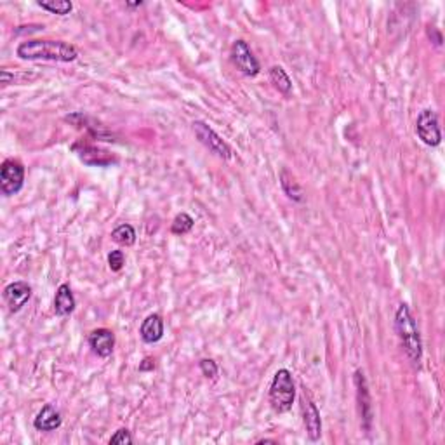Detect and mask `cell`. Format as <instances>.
Instances as JSON below:
<instances>
[{
	"label": "cell",
	"instance_id": "22",
	"mask_svg": "<svg viewBox=\"0 0 445 445\" xmlns=\"http://www.w3.org/2000/svg\"><path fill=\"white\" fill-rule=\"evenodd\" d=\"M129 445L133 444V437H130L129 430L126 428H120L119 431H115V435L110 438V445Z\"/></svg>",
	"mask_w": 445,
	"mask_h": 445
},
{
	"label": "cell",
	"instance_id": "5",
	"mask_svg": "<svg viewBox=\"0 0 445 445\" xmlns=\"http://www.w3.org/2000/svg\"><path fill=\"white\" fill-rule=\"evenodd\" d=\"M25 183V167L19 160L8 159L0 167V190L5 197H12L21 192Z\"/></svg>",
	"mask_w": 445,
	"mask_h": 445
},
{
	"label": "cell",
	"instance_id": "12",
	"mask_svg": "<svg viewBox=\"0 0 445 445\" xmlns=\"http://www.w3.org/2000/svg\"><path fill=\"white\" fill-rule=\"evenodd\" d=\"M89 346L98 356H110L115 348V336L110 329H96L89 334Z\"/></svg>",
	"mask_w": 445,
	"mask_h": 445
},
{
	"label": "cell",
	"instance_id": "6",
	"mask_svg": "<svg viewBox=\"0 0 445 445\" xmlns=\"http://www.w3.org/2000/svg\"><path fill=\"white\" fill-rule=\"evenodd\" d=\"M415 133L420 136L421 141L426 146H438L442 141L440 124L438 117L433 110H423L415 120Z\"/></svg>",
	"mask_w": 445,
	"mask_h": 445
},
{
	"label": "cell",
	"instance_id": "19",
	"mask_svg": "<svg viewBox=\"0 0 445 445\" xmlns=\"http://www.w3.org/2000/svg\"><path fill=\"white\" fill-rule=\"evenodd\" d=\"M37 4H38V8L45 9V11L52 12V14H58V16L70 14L71 9H73V4H71V2H68V0H38Z\"/></svg>",
	"mask_w": 445,
	"mask_h": 445
},
{
	"label": "cell",
	"instance_id": "10",
	"mask_svg": "<svg viewBox=\"0 0 445 445\" xmlns=\"http://www.w3.org/2000/svg\"><path fill=\"white\" fill-rule=\"evenodd\" d=\"M73 150L77 152L78 159L82 160L87 166H98V167H106L111 166V163H115L117 159L113 155H110L104 150L96 148V146L91 145H84V143H77L73 145Z\"/></svg>",
	"mask_w": 445,
	"mask_h": 445
},
{
	"label": "cell",
	"instance_id": "16",
	"mask_svg": "<svg viewBox=\"0 0 445 445\" xmlns=\"http://www.w3.org/2000/svg\"><path fill=\"white\" fill-rule=\"evenodd\" d=\"M270 80L277 87L278 93H282L284 96H289L290 91H293V80H290V77L282 67L270 68Z\"/></svg>",
	"mask_w": 445,
	"mask_h": 445
},
{
	"label": "cell",
	"instance_id": "11",
	"mask_svg": "<svg viewBox=\"0 0 445 445\" xmlns=\"http://www.w3.org/2000/svg\"><path fill=\"white\" fill-rule=\"evenodd\" d=\"M355 386H356V397H358L360 404V415L364 421L365 430H371V421H372V407H371V397H369L367 381L362 371L355 372Z\"/></svg>",
	"mask_w": 445,
	"mask_h": 445
},
{
	"label": "cell",
	"instance_id": "21",
	"mask_svg": "<svg viewBox=\"0 0 445 445\" xmlns=\"http://www.w3.org/2000/svg\"><path fill=\"white\" fill-rule=\"evenodd\" d=\"M126 264V256H124L122 251H111L108 254V266H110L111 271H120Z\"/></svg>",
	"mask_w": 445,
	"mask_h": 445
},
{
	"label": "cell",
	"instance_id": "18",
	"mask_svg": "<svg viewBox=\"0 0 445 445\" xmlns=\"http://www.w3.org/2000/svg\"><path fill=\"white\" fill-rule=\"evenodd\" d=\"M111 238L117 244L130 247V245L136 244V230L126 223V225H120V227H117L115 230L111 231Z\"/></svg>",
	"mask_w": 445,
	"mask_h": 445
},
{
	"label": "cell",
	"instance_id": "23",
	"mask_svg": "<svg viewBox=\"0 0 445 445\" xmlns=\"http://www.w3.org/2000/svg\"><path fill=\"white\" fill-rule=\"evenodd\" d=\"M201 371L205 378L214 379L216 376H218V364H216L214 360L204 358V360H201Z\"/></svg>",
	"mask_w": 445,
	"mask_h": 445
},
{
	"label": "cell",
	"instance_id": "1",
	"mask_svg": "<svg viewBox=\"0 0 445 445\" xmlns=\"http://www.w3.org/2000/svg\"><path fill=\"white\" fill-rule=\"evenodd\" d=\"M21 60L28 61H54V63H71L78 58L75 45L63 41H26L16 49Z\"/></svg>",
	"mask_w": 445,
	"mask_h": 445
},
{
	"label": "cell",
	"instance_id": "7",
	"mask_svg": "<svg viewBox=\"0 0 445 445\" xmlns=\"http://www.w3.org/2000/svg\"><path fill=\"white\" fill-rule=\"evenodd\" d=\"M230 56L235 67H237L245 77H256V75L260 73L261 70L260 61L256 60V56L253 54V51L249 49L247 42L244 41L233 42Z\"/></svg>",
	"mask_w": 445,
	"mask_h": 445
},
{
	"label": "cell",
	"instance_id": "9",
	"mask_svg": "<svg viewBox=\"0 0 445 445\" xmlns=\"http://www.w3.org/2000/svg\"><path fill=\"white\" fill-rule=\"evenodd\" d=\"M32 297V287L26 282H12L4 289V299L9 306V312L18 313Z\"/></svg>",
	"mask_w": 445,
	"mask_h": 445
},
{
	"label": "cell",
	"instance_id": "2",
	"mask_svg": "<svg viewBox=\"0 0 445 445\" xmlns=\"http://www.w3.org/2000/svg\"><path fill=\"white\" fill-rule=\"evenodd\" d=\"M395 329H397L402 350L405 352L409 362L414 367H420L421 360H423V341H421L420 329L415 326L414 317L405 303H402L395 313Z\"/></svg>",
	"mask_w": 445,
	"mask_h": 445
},
{
	"label": "cell",
	"instance_id": "13",
	"mask_svg": "<svg viewBox=\"0 0 445 445\" xmlns=\"http://www.w3.org/2000/svg\"><path fill=\"white\" fill-rule=\"evenodd\" d=\"M139 336L145 343L153 345L159 343L163 338V320L159 313H152L143 320L141 327H139Z\"/></svg>",
	"mask_w": 445,
	"mask_h": 445
},
{
	"label": "cell",
	"instance_id": "15",
	"mask_svg": "<svg viewBox=\"0 0 445 445\" xmlns=\"http://www.w3.org/2000/svg\"><path fill=\"white\" fill-rule=\"evenodd\" d=\"M61 423H63V418L60 411H56L52 405H44L34 420V426L38 431H54L61 426Z\"/></svg>",
	"mask_w": 445,
	"mask_h": 445
},
{
	"label": "cell",
	"instance_id": "4",
	"mask_svg": "<svg viewBox=\"0 0 445 445\" xmlns=\"http://www.w3.org/2000/svg\"><path fill=\"white\" fill-rule=\"evenodd\" d=\"M192 126H193V133H195V136L198 137V141H201L209 152H212L214 155H218L219 159L223 160H230L231 157H233V150H231V146L228 145V143L225 141V139H223V137L212 129V127H209L207 124L202 122V120H195Z\"/></svg>",
	"mask_w": 445,
	"mask_h": 445
},
{
	"label": "cell",
	"instance_id": "14",
	"mask_svg": "<svg viewBox=\"0 0 445 445\" xmlns=\"http://www.w3.org/2000/svg\"><path fill=\"white\" fill-rule=\"evenodd\" d=\"M75 306L77 301L71 293V287L68 284H61L54 296V312L60 317H68L75 312Z\"/></svg>",
	"mask_w": 445,
	"mask_h": 445
},
{
	"label": "cell",
	"instance_id": "25",
	"mask_svg": "<svg viewBox=\"0 0 445 445\" xmlns=\"http://www.w3.org/2000/svg\"><path fill=\"white\" fill-rule=\"evenodd\" d=\"M258 444H277V440H270V438H264V440H260Z\"/></svg>",
	"mask_w": 445,
	"mask_h": 445
},
{
	"label": "cell",
	"instance_id": "24",
	"mask_svg": "<svg viewBox=\"0 0 445 445\" xmlns=\"http://www.w3.org/2000/svg\"><path fill=\"white\" fill-rule=\"evenodd\" d=\"M153 369H155V360L150 358V356H146L139 364V371H153Z\"/></svg>",
	"mask_w": 445,
	"mask_h": 445
},
{
	"label": "cell",
	"instance_id": "17",
	"mask_svg": "<svg viewBox=\"0 0 445 445\" xmlns=\"http://www.w3.org/2000/svg\"><path fill=\"white\" fill-rule=\"evenodd\" d=\"M280 185H282V190L286 192L287 197L293 198L294 202H303V190L287 171H282V174H280Z\"/></svg>",
	"mask_w": 445,
	"mask_h": 445
},
{
	"label": "cell",
	"instance_id": "3",
	"mask_svg": "<svg viewBox=\"0 0 445 445\" xmlns=\"http://www.w3.org/2000/svg\"><path fill=\"white\" fill-rule=\"evenodd\" d=\"M270 404L275 412L282 414V412L290 411L296 398V386H294V379L290 371L287 369H278L275 372L273 379L270 385Z\"/></svg>",
	"mask_w": 445,
	"mask_h": 445
},
{
	"label": "cell",
	"instance_id": "20",
	"mask_svg": "<svg viewBox=\"0 0 445 445\" xmlns=\"http://www.w3.org/2000/svg\"><path fill=\"white\" fill-rule=\"evenodd\" d=\"M193 225H195V219L190 214H186V212H181V214L176 216L174 221H172L171 230L174 235H185L188 233V231H192Z\"/></svg>",
	"mask_w": 445,
	"mask_h": 445
},
{
	"label": "cell",
	"instance_id": "8",
	"mask_svg": "<svg viewBox=\"0 0 445 445\" xmlns=\"http://www.w3.org/2000/svg\"><path fill=\"white\" fill-rule=\"evenodd\" d=\"M301 411H303V423L306 435L312 442H317L322 437V420H320V412L317 405L310 398L303 397L301 400Z\"/></svg>",
	"mask_w": 445,
	"mask_h": 445
}]
</instances>
